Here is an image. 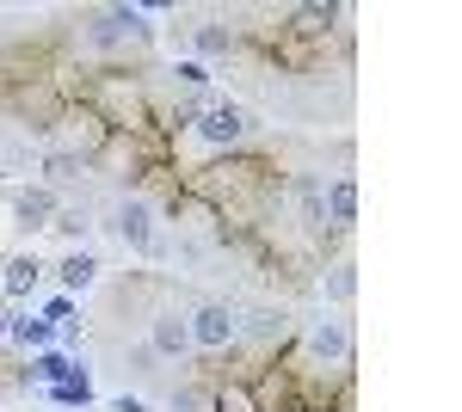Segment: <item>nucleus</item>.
I'll return each mask as SVG.
<instances>
[{"label":"nucleus","instance_id":"1","mask_svg":"<svg viewBox=\"0 0 462 412\" xmlns=\"http://www.w3.org/2000/svg\"><path fill=\"white\" fill-rule=\"evenodd\" d=\"M148 13L143 6H106V13H93L87 19V43L93 50H130V43H148Z\"/></svg>","mask_w":462,"mask_h":412},{"label":"nucleus","instance_id":"2","mask_svg":"<svg viewBox=\"0 0 462 412\" xmlns=\"http://www.w3.org/2000/svg\"><path fill=\"white\" fill-rule=\"evenodd\" d=\"M106 228L117 234L124 252H154V241H161V222H154V204L148 197H117Z\"/></svg>","mask_w":462,"mask_h":412},{"label":"nucleus","instance_id":"3","mask_svg":"<svg viewBox=\"0 0 462 412\" xmlns=\"http://www.w3.org/2000/svg\"><path fill=\"white\" fill-rule=\"evenodd\" d=\"M185 326H191V351H235V344H241V314L228 308V302L191 308Z\"/></svg>","mask_w":462,"mask_h":412},{"label":"nucleus","instance_id":"4","mask_svg":"<svg viewBox=\"0 0 462 412\" xmlns=\"http://www.w3.org/2000/svg\"><path fill=\"white\" fill-rule=\"evenodd\" d=\"M302 344H309V357H315V363L339 370V363H352V320H339V314H320V320H309Z\"/></svg>","mask_w":462,"mask_h":412},{"label":"nucleus","instance_id":"5","mask_svg":"<svg viewBox=\"0 0 462 412\" xmlns=\"http://www.w3.org/2000/svg\"><path fill=\"white\" fill-rule=\"evenodd\" d=\"M191 130L210 142V148H235V142L247 136V111H241L235 99H210L204 111H198V124H191Z\"/></svg>","mask_w":462,"mask_h":412},{"label":"nucleus","instance_id":"6","mask_svg":"<svg viewBox=\"0 0 462 412\" xmlns=\"http://www.w3.org/2000/svg\"><path fill=\"white\" fill-rule=\"evenodd\" d=\"M148 351L167 357V363L191 357V326H185V314H179V308H161L154 320H148Z\"/></svg>","mask_w":462,"mask_h":412},{"label":"nucleus","instance_id":"7","mask_svg":"<svg viewBox=\"0 0 462 412\" xmlns=\"http://www.w3.org/2000/svg\"><path fill=\"white\" fill-rule=\"evenodd\" d=\"M320 215H327V228H357V179L352 172H339L320 191Z\"/></svg>","mask_w":462,"mask_h":412},{"label":"nucleus","instance_id":"8","mask_svg":"<svg viewBox=\"0 0 462 412\" xmlns=\"http://www.w3.org/2000/svg\"><path fill=\"white\" fill-rule=\"evenodd\" d=\"M56 209H62V197H56L50 185H25V191L13 197V222H19V228H50Z\"/></svg>","mask_w":462,"mask_h":412},{"label":"nucleus","instance_id":"9","mask_svg":"<svg viewBox=\"0 0 462 412\" xmlns=\"http://www.w3.org/2000/svg\"><path fill=\"white\" fill-rule=\"evenodd\" d=\"M56 283H62V296H87V289L99 283V259H93L87 246L62 252V265H56Z\"/></svg>","mask_w":462,"mask_h":412},{"label":"nucleus","instance_id":"10","mask_svg":"<svg viewBox=\"0 0 462 412\" xmlns=\"http://www.w3.org/2000/svg\"><path fill=\"white\" fill-rule=\"evenodd\" d=\"M37 283H43V265H37V252H13V259L0 265V289H6L13 302H25Z\"/></svg>","mask_w":462,"mask_h":412},{"label":"nucleus","instance_id":"11","mask_svg":"<svg viewBox=\"0 0 462 412\" xmlns=\"http://www.w3.org/2000/svg\"><path fill=\"white\" fill-rule=\"evenodd\" d=\"M50 339H56V326H50L43 314H13V320H6V344H25V351H43Z\"/></svg>","mask_w":462,"mask_h":412},{"label":"nucleus","instance_id":"12","mask_svg":"<svg viewBox=\"0 0 462 412\" xmlns=\"http://www.w3.org/2000/svg\"><path fill=\"white\" fill-rule=\"evenodd\" d=\"M80 172H87V160H80L74 148H50V154H43V185H50V191H56V185H74Z\"/></svg>","mask_w":462,"mask_h":412},{"label":"nucleus","instance_id":"13","mask_svg":"<svg viewBox=\"0 0 462 412\" xmlns=\"http://www.w3.org/2000/svg\"><path fill=\"white\" fill-rule=\"evenodd\" d=\"M320 289H327V302H333V308H352V302H357V265H352V259H339V265L327 271Z\"/></svg>","mask_w":462,"mask_h":412},{"label":"nucleus","instance_id":"14","mask_svg":"<svg viewBox=\"0 0 462 412\" xmlns=\"http://www.w3.org/2000/svg\"><path fill=\"white\" fill-rule=\"evenodd\" d=\"M241 339H259V344H272V339H284V314L278 308H259L241 320Z\"/></svg>","mask_w":462,"mask_h":412},{"label":"nucleus","instance_id":"15","mask_svg":"<svg viewBox=\"0 0 462 412\" xmlns=\"http://www.w3.org/2000/svg\"><path fill=\"white\" fill-rule=\"evenodd\" d=\"M99 222L87 215V209H56V222H50V234H62V241H87Z\"/></svg>","mask_w":462,"mask_h":412},{"label":"nucleus","instance_id":"16","mask_svg":"<svg viewBox=\"0 0 462 412\" xmlns=\"http://www.w3.org/2000/svg\"><path fill=\"white\" fill-rule=\"evenodd\" d=\"M191 43H198V56H228V50H235V32H222V25H198Z\"/></svg>","mask_w":462,"mask_h":412},{"label":"nucleus","instance_id":"17","mask_svg":"<svg viewBox=\"0 0 462 412\" xmlns=\"http://www.w3.org/2000/svg\"><path fill=\"white\" fill-rule=\"evenodd\" d=\"M296 204H302V222H309V228H327V215H320V185H315V179H296Z\"/></svg>","mask_w":462,"mask_h":412},{"label":"nucleus","instance_id":"18","mask_svg":"<svg viewBox=\"0 0 462 412\" xmlns=\"http://www.w3.org/2000/svg\"><path fill=\"white\" fill-rule=\"evenodd\" d=\"M179 87H191V93H204V87H210V69H204V62H179Z\"/></svg>","mask_w":462,"mask_h":412},{"label":"nucleus","instance_id":"19","mask_svg":"<svg viewBox=\"0 0 462 412\" xmlns=\"http://www.w3.org/2000/svg\"><path fill=\"white\" fill-rule=\"evenodd\" d=\"M173 412H204V394H198V388H179V394H173Z\"/></svg>","mask_w":462,"mask_h":412},{"label":"nucleus","instance_id":"20","mask_svg":"<svg viewBox=\"0 0 462 412\" xmlns=\"http://www.w3.org/2000/svg\"><path fill=\"white\" fill-rule=\"evenodd\" d=\"M117 412H148L143 400H130V394H124V400H117Z\"/></svg>","mask_w":462,"mask_h":412},{"label":"nucleus","instance_id":"21","mask_svg":"<svg viewBox=\"0 0 462 412\" xmlns=\"http://www.w3.org/2000/svg\"><path fill=\"white\" fill-rule=\"evenodd\" d=\"M6 320H13V314H6V308H0V344H6Z\"/></svg>","mask_w":462,"mask_h":412}]
</instances>
